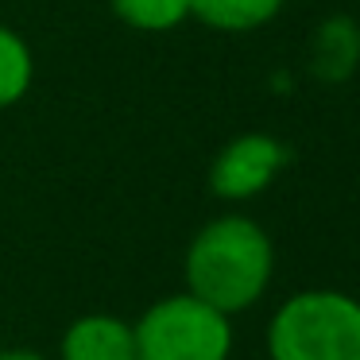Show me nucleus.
Returning a JSON list of instances; mask_svg holds the SVG:
<instances>
[{"mask_svg":"<svg viewBox=\"0 0 360 360\" xmlns=\"http://www.w3.org/2000/svg\"><path fill=\"white\" fill-rule=\"evenodd\" d=\"M271 271V236L244 213L213 217L198 229L186 248V290L229 318L264 298Z\"/></svg>","mask_w":360,"mask_h":360,"instance_id":"f257e3e1","label":"nucleus"},{"mask_svg":"<svg viewBox=\"0 0 360 360\" xmlns=\"http://www.w3.org/2000/svg\"><path fill=\"white\" fill-rule=\"evenodd\" d=\"M271 360H360V302L345 290H298L267 326Z\"/></svg>","mask_w":360,"mask_h":360,"instance_id":"f03ea898","label":"nucleus"},{"mask_svg":"<svg viewBox=\"0 0 360 360\" xmlns=\"http://www.w3.org/2000/svg\"><path fill=\"white\" fill-rule=\"evenodd\" d=\"M136 360H229L233 321L190 290L159 298L136 321Z\"/></svg>","mask_w":360,"mask_h":360,"instance_id":"7ed1b4c3","label":"nucleus"},{"mask_svg":"<svg viewBox=\"0 0 360 360\" xmlns=\"http://www.w3.org/2000/svg\"><path fill=\"white\" fill-rule=\"evenodd\" d=\"M287 163V148L267 132H244L229 140L217 151L210 167V186L225 202H248V198L264 194L271 179Z\"/></svg>","mask_w":360,"mask_h":360,"instance_id":"20e7f679","label":"nucleus"},{"mask_svg":"<svg viewBox=\"0 0 360 360\" xmlns=\"http://www.w3.org/2000/svg\"><path fill=\"white\" fill-rule=\"evenodd\" d=\"M58 360H136V329L117 314H86L58 341Z\"/></svg>","mask_w":360,"mask_h":360,"instance_id":"39448f33","label":"nucleus"},{"mask_svg":"<svg viewBox=\"0 0 360 360\" xmlns=\"http://www.w3.org/2000/svg\"><path fill=\"white\" fill-rule=\"evenodd\" d=\"M287 0H190V16L198 24L213 27L225 35H244L256 27L271 24L283 12Z\"/></svg>","mask_w":360,"mask_h":360,"instance_id":"423d86ee","label":"nucleus"},{"mask_svg":"<svg viewBox=\"0 0 360 360\" xmlns=\"http://www.w3.org/2000/svg\"><path fill=\"white\" fill-rule=\"evenodd\" d=\"M35 82V55L20 32L0 24V109H12L27 97Z\"/></svg>","mask_w":360,"mask_h":360,"instance_id":"0eeeda50","label":"nucleus"},{"mask_svg":"<svg viewBox=\"0 0 360 360\" xmlns=\"http://www.w3.org/2000/svg\"><path fill=\"white\" fill-rule=\"evenodd\" d=\"M360 58V32L352 20H329L321 24L318 39H314V70L326 78H345L352 74Z\"/></svg>","mask_w":360,"mask_h":360,"instance_id":"6e6552de","label":"nucleus"},{"mask_svg":"<svg viewBox=\"0 0 360 360\" xmlns=\"http://www.w3.org/2000/svg\"><path fill=\"white\" fill-rule=\"evenodd\" d=\"M109 8L136 32H171L190 16V0H109Z\"/></svg>","mask_w":360,"mask_h":360,"instance_id":"1a4fd4ad","label":"nucleus"},{"mask_svg":"<svg viewBox=\"0 0 360 360\" xmlns=\"http://www.w3.org/2000/svg\"><path fill=\"white\" fill-rule=\"evenodd\" d=\"M0 360H47V356H39L32 349H0Z\"/></svg>","mask_w":360,"mask_h":360,"instance_id":"9d476101","label":"nucleus"}]
</instances>
